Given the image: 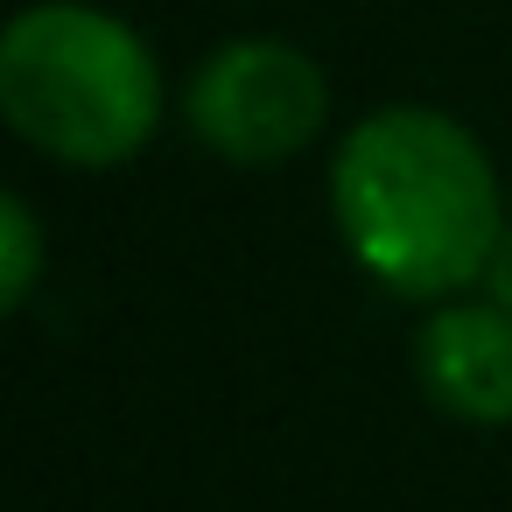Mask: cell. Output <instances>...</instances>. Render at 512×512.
<instances>
[{
	"label": "cell",
	"instance_id": "8992f818",
	"mask_svg": "<svg viewBox=\"0 0 512 512\" xmlns=\"http://www.w3.org/2000/svg\"><path fill=\"white\" fill-rule=\"evenodd\" d=\"M491 302H505L512 309V225H505V239H498V253H491Z\"/></svg>",
	"mask_w": 512,
	"mask_h": 512
},
{
	"label": "cell",
	"instance_id": "7a4b0ae2",
	"mask_svg": "<svg viewBox=\"0 0 512 512\" xmlns=\"http://www.w3.org/2000/svg\"><path fill=\"white\" fill-rule=\"evenodd\" d=\"M0 113L71 169H113L155 141L162 71L120 15L92 0H36L0 36Z\"/></svg>",
	"mask_w": 512,
	"mask_h": 512
},
{
	"label": "cell",
	"instance_id": "6da1fadb",
	"mask_svg": "<svg viewBox=\"0 0 512 512\" xmlns=\"http://www.w3.org/2000/svg\"><path fill=\"white\" fill-rule=\"evenodd\" d=\"M330 211L351 260L407 295L449 302L491 274L505 239L498 169L477 134L435 106H379L365 113L330 162Z\"/></svg>",
	"mask_w": 512,
	"mask_h": 512
},
{
	"label": "cell",
	"instance_id": "5b68a950",
	"mask_svg": "<svg viewBox=\"0 0 512 512\" xmlns=\"http://www.w3.org/2000/svg\"><path fill=\"white\" fill-rule=\"evenodd\" d=\"M36 274H43V225L29 197H8L0 204V302L22 309L36 295Z\"/></svg>",
	"mask_w": 512,
	"mask_h": 512
},
{
	"label": "cell",
	"instance_id": "3957f363",
	"mask_svg": "<svg viewBox=\"0 0 512 512\" xmlns=\"http://www.w3.org/2000/svg\"><path fill=\"white\" fill-rule=\"evenodd\" d=\"M183 113H190V134H197L211 155L260 169V162L302 155V148L323 134V120H330V85H323L316 57H302L295 43L246 36V43L211 50V57L190 71Z\"/></svg>",
	"mask_w": 512,
	"mask_h": 512
},
{
	"label": "cell",
	"instance_id": "277c9868",
	"mask_svg": "<svg viewBox=\"0 0 512 512\" xmlns=\"http://www.w3.org/2000/svg\"><path fill=\"white\" fill-rule=\"evenodd\" d=\"M414 372L428 400L456 421H512V309L505 302H442L414 337Z\"/></svg>",
	"mask_w": 512,
	"mask_h": 512
}]
</instances>
